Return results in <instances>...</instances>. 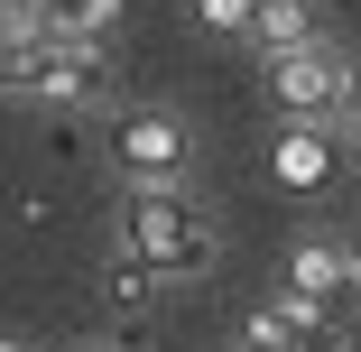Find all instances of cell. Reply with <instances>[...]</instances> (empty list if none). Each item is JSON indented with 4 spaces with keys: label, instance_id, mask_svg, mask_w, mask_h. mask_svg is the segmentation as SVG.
<instances>
[{
    "label": "cell",
    "instance_id": "obj_7",
    "mask_svg": "<svg viewBox=\"0 0 361 352\" xmlns=\"http://www.w3.org/2000/svg\"><path fill=\"white\" fill-rule=\"evenodd\" d=\"M250 47H259V56H306V47H324L315 0H259V10H250Z\"/></svg>",
    "mask_w": 361,
    "mask_h": 352
},
{
    "label": "cell",
    "instance_id": "obj_13",
    "mask_svg": "<svg viewBox=\"0 0 361 352\" xmlns=\"http://www.w3.org/2000/svg\"><path fill=\"white\" fill-rule=\"evenodd\" d=\"M343 111H352V121H361V65H352V84H343Z\"/></svg>",
    "mask_w": 361,
    "mask_h": 352
},
{
    "label": "cell",
    "instance_id": "obj_4",
    "mask_svg": "<svg viewBox=\"0 0 361 352\" xmlns=\"http://www.w3.org/2000/svg\"><path fill=\"white\" fill-rule=\"evenodd\" d=\"M343 84H352V65L343 56H324V47H306V56H269V93H278V111L287 121H334L343 111Z\"/></svg>",
    "mask_w": 361,
    "mask_h": 352
},
{
    "label": "cell",
    "instance_id": "obj_6",
    "mask_svg": "<svg viewBox=\"0 0 361 352\" xmlns=\"http://www.w3.org/2000/svg\"><path fill=\"white\" fill-rule=\"evenodd\" d=\"M269 176H278L287 195H324V186H334V139H324L315 121H287V130L269 139Z\"/></svg>",
    "mask_w": 361,
    "mask_h": 352
},
{
    "label": "cell",
    "instance_id": "obj_1",
    "mask_svg": "<svg viewBox=\"0 0 361 352\" xmlns=\"http://www.w3.org/2000/svg\"><path fill=\"white\" fill-rule=\"evenodd\" d=\"M121 250L149 260L158 278H204L213 269V214L185 186H130L121 195Z\"/></svg>",
    "mask_w": 361,
    "mask_h": 352
},
{
    "label": "cell",
    "instance_id": "obj_14",
    "mask_svg": "<svg viewBox=\"0 0 361 352\" xmlns=\"http://www.w3.org/2000/svg\"><path fill=\"white\" fill-rule=\"evenodd\" d=\"M0 352H28V343H10V334H0Z\"/></svg>",
    "mask_w": 361,
    "mask_h": 352
},
{
    "label": "cell",
    "instance_id": "obj_9",
    "mask_svg": "<svg viewBox=\"0 0 361 352\" xmlns=\"http://www.w3.org/2000/svg\"><path fill=\"white\" fill-rule=\"evenodd\" d=\"M37 10H47V37H102L111 19H121V0H37Z\"/></svg>",
    "mask_w": 361,
    "mask_h": 352
},
{
    "label": "cell",
    "instance_id": "obj_10",
    "mask_svg": "<svg viewBox=\"0 0 361 352\" xmlns=\"http://www.w3.org/2000/svg\"><path fill=\"white\" fill-rule=\"evenodd\" d=\"M241 352H297V324H287V306H259L241 324Z\"/></svg>",
    "mask_w": 361,
    "mask_h": 352
},
{
    "label": "cell",
    "instance_id": "obj_5",
    "mask_svg": "<svg viewBox=\"0 0 361 352\" xmlns=\"http://www.w3.org/2000/svg\"><path fill=\"white\" fill-rule=\"evenodd\" d=\"M278 297H287V306H324V315H334V306H361V269H352L343 241H297Z\"/></svg>",
    "mask_w": 361,
    "mask_h": 352
},
{
    "label": "cell",
    "instance_id": "obj_11",
    "mask_svg": "<svg viewBox=\"0 0 361 352\" xmlns=\"http://www.w3.org/2000/svg\"><path fill=\"white\" fill-rule=\"evenodd\" d=\"M250 10H259V0H195V19L213 37H250Z\"/></svg>",
    "mask_w": 361,
    "mask_h": 352
},
{
    "label": "cell",
    "instance_id": "obj_2",
    "mask_svg": "<svg viewBox=\"0 0 361 352\" xmlns=\"http://www.w3.org/2000/svg\"><path fill=\"white\" fill-rule=\"evenodd\" d=\"M195 158V130L176 111H111V167L139 186H176Z\"/></svg>",
    "mask_w": 361,
    "mask_h": 352
},
{
    "label": "cell",
    "instance_id": "obj_12",
    "mask_svg": "<svg viewBox=\"0 0 361 352\" xmlns=\"http://www.w3.org/2000/svg\"><path fill=\"white\" fill-rule=\"evenodd\" d=\"M37 28H47L37 0H0V37H37Z\"/></svg>",
    "mask_w": 361,
    "mask_h": 352
},
{
    "label": "cell",
    "instance_id": "obj_3",
    "mask_svg": "<svg viewBox=\"0 0 361 352\" xmlns=\"http://www.w3.org/2000/svg\"><path fill=\"white\" fill-rule=\"evenodd\" d=\"M19 93H28V102H56V111H84V102L111 93V65H102V47H84V37H37Z\"/></svg>",
    "mask_w": 361,
    "mask_h": 352
},
{
    "label": "cell",
    "instance_id": "obj_15",
    "mask_svg": "<svg viewBox=\"0 0 361 352\" xmlns=\"http://www.w3.org/2000/svg\"><path fill=\"white\" fill-rule=\"evenodd\" d=\"M352 269H361V250H352Z\"/></svg>",
    "mask_w": 361,
    "mask_h": 352
},
{
    "label": "cell",
    "instance_id": "obj_8",
    "mask_svg": "<svg viewBox=\"0 0 361 352\" xmlns=\"http://www.w3.org/2000/svg\"><path fill=\"white\" fill-rule=\"evenodd\" d=\"M287 324H297V352H361V306H334V315L324 306H287Z\"/></svg>",
    "mask_w": 361,
    "mask_h": 352
}]
</instances>
